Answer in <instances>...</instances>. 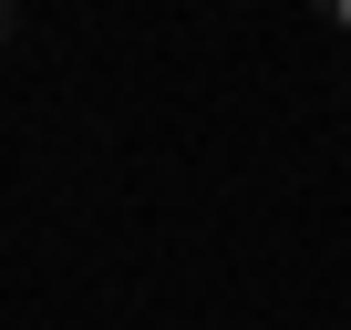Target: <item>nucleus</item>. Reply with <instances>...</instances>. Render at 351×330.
<instances>
[{"label":"nucleus","instance_id":"obj_1","mask_svg":"<svg viewBox=\"0 0 351 330\" xmlns=\"http://www.w3.org/2000/svg\"><path fill=\"white\" fill-rule=\"evenodd\" d=\"M310 11H320V21H330V31H351V0H310Z\"/></svg>","mask_w":351,"mask_h":330},{"label":"nucleus","instance_id":"obj_2","mask_svg":"<svg viewBox=\"0 0 351 330\" xmlns=\"http://www.w3.org/2000/svg\"><path fill=\"white\" fill-rule=\"evenodd\" d=\"M0 11H21V0H0Z\"/></svg>","mask_w":351,"mask_h":330}]
</instances>
